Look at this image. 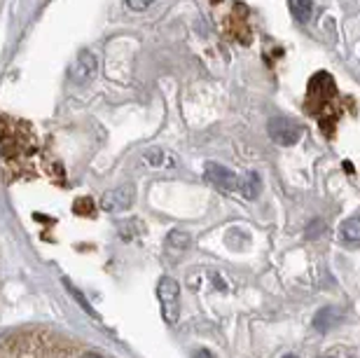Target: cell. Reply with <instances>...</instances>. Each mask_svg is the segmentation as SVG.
<instances>
[{
  "label": "cell",
  "instance_id": "6",
  "mask_svg": "<svg viewBox=\"0 0 360 358\" xmlns=\"http://www.w3.org/2000/svg\"><path fill=\"white\" fill-rule=\"evenodd\" d=\"M134 202V190L131 188H120L115 192H108L103 197V209L108 211H122V209H129Z\"/></svg>",
  "mask_w": 360,
  "mask_h": 358
},
{
  "label": "cell",
  "instance_id": "15",
  "mask_svg": "<svg viewBox=\"0 0 360 358\" xmlns=\"http://www.w3.org/2000/svg\"><path fill=\"white\" fill-rule=\"evenodd\" d=\"M283 358H300V356H292V354H290V356H283Z\"/></svg>",
  "mask_w": 360,
  "mask_h": 358
},
{
  "label": "cell",
  "instance_id": "7",
  "mask_svg": "<svg viewBox=\"0 0 360 358\" xmlns=\"http://www.w3.org/2000/svg\"><path fill=\"white\" fill-rule=\"evenodd\" d=\"M288 7L300 24H307L314 17V0H288Z\"/></svg>",
  "mask_w": 360,
  "mask_h": 358
},
{
  "label": "cell",
  "instance_id": "9",
  "mask_svg": "<svg viewBox=\"0 0 360 358\" xmlns=\"http://www.w3.org/2000/svg\"><path fill=\"white\" fill-rule=\"evenodd\" d=\"M340 237L347 243H360V218L344 220L340 227Z\"/></svg>",
  "mask_w": 360,
  "mask_h": 358
},
{
  "label": "cell",
  "instance_id": "5",
  "mask_svg": "<svg viewBox=\"0 0 360 358\" xmlns=\"http://www.w3.org/2000/svg\"><path fill=\"white\" fill-rule=\"evenodd\" d=\"M178 293H180V286L176 279L171 276H164L160 281V300L162 305L167 307V321H174L176 319V300H178Z\"/></svg>",
  "mask_w": 360,
  "mask_h": 358
},
{
  "label": "cell",
  "instance_id": "11",
  "mask_svg": "<svg viewBox=\"0 0 360 358\" xmlns=\"http://www.w3.org/2000/svg\"><path fill=\"white\" fill-rule=\"evenodd\" d=\"M146 162L150 164V167H164V160H167V153L164 150H160V148H155V150H148L146 155Z\"/></svg>",
  "mask_w": 360,
  "mask_h": 358
},
{
  "label": "cell",
  "instance_id": "13",
  "mask_svg": "<svg viewBox=\"0 0 360 358\" xmlns=\"http://www.w3.org/2000/svg\"><path fill=\"white\" fill-rule=\"evenodd\" d=\"M171 239H174L171 243H176V246H187V243H190V241H187L190 237H187L185 232H174V234H171Z\"/></svg>",
  "mask_w": 360,
  "mask_h": 358
},
{
  "label": "cell",
  "instance_id": "12",
  "mask_svg": "<svg viewBox=\"0 0 360 358\" xmlns=\"http://www.w3.org/2000/svg\"><path fill=\"white\" fill-rule=\"evenodd\" d=\"M153 3V0H127V5L131 7V10L136 12H141V10H146V7Z\"/></svg>",
  "mask_w": 360,
  "mask_h": 358
},
{
  "label": "cell",
  "instance_id": "3",
  "mask_svg": "<svg viewBox=\"0 0 360 358\" xmlns=\"http://www.w3.org/2000/svg\"><path fill=\"white\" fill-rule=\"evenodd\" d=\"M269 136L276 146L290 148L302 139V127L297 124V122H292L288 117H274L269 122Z\"/></svg>",
  "mask_w": 360,
  "mask_h": 358
},
{
  "label": "cell",
  "instance_id": "1",
  "mask_svg": "<svg viewBox=\"0 0 360 358\" xmlns=\"http://www.w3.org/2000/svg\"><path fill=\"white\" fill-rule=\"evenodd\" d=\"M0 358H108L96 347L82 345L59 331L28 328L0 340Z\"/></svg>",
  "mask_w": 360,
  "mask_h": 358
},
{
  "label": "cell",
  "instance_id": "8",
  "mask_svg": "<svg viewBox=\"0 0 360 358\" xmlns=\"http://www.w3.org/2000/svg\"><path fill=\"white\" fill-rule=\"evenodd\" d=\"M337 321H340V312L337 309H321L314 319V328L319 333H326L337 324Z\"/></svg>",
  "mask_w": 360,
  "mask_h": 358
},
{
  "label": "cell",
  "instance_id": "2",
  "mask_svg": "<svg viewBox=\"0 0 360 358\" xmlns=\"http://www.w3.org/2000/svg\"><path fill=\"white\" fill-rule=\"evenodd\" d=\"M337 87H335V80L330 77L328 73H319L311 77L309 82V91H307V110L309 115H314L316 120L321 122L323 117V110L328 113L326 115V132L328 127L333 129L335 120L330 117V110H337Z\"/></svg>",
  "mask_w": 360,
  "mask_h": 358
},
{
  "label": "cell",
  "instance_id": "4",
  "mask_svg": "<svg viewBox=\"0 0 360 358\" xmlns=\"http://www.w3.org/2000/svg\"><path fill=\"white\" fill-rule=\"evenodd\" d=\"M206 176H208V181H213L222 190H241V185H243V178H236L232 171H227L225 167H218V164H208Z\"/></svg>",
  "mask_w": 360,
  "mask_h": 358
},
{
  "label": "cell",
  "instance_id": "16",
  "mask_svg": "<svg viewBox=\"0 0 360 358\" xmlns=\"http://www.w3.org/2000/svg\"><path fill=\"white\" fill-rule=\"evenodd\" d=\"M326 358H335V356H326Z\"/></svg>",
  "mask_w": 360,
  "mask_h": 358
},
{
  "label": "cell",
  "instance_id": "10",
  "mask_svg": "<svg viewBox=\"0 0 360 358\" xmlns=\"http://www.w3.org/2000/svg\"><path fill=\"white\" fill-rule=\"evenodd\" d=\"M241 192L248 199H255L257 195H260V176H257V174H248L246 178H243Z\"/></svg>",
  "mask_w": 360,
  "mask_h": 358
},
{
  "label": "cell",
  "instance_id": "14",
  "mask_svg": "<svg viewBox=\"0 0 360 358\" xmlns=\"http://www.w3.org/2000/svg\"><path fill=\"white\" fill-rule=\"evenodd\" d=\"M194 358H218V356H213L211 352H206V349H201V352H197V356Z\"/></svg>",
  "mask_w": 360,
  "mask_h": 358
}]
</instances>
